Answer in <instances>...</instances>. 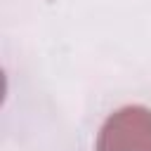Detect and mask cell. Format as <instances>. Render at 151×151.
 Returning <instances> with one entry per match:
<instances>
[{
	"label": "cell",
	"mask_w": 151,
	"mask_h": 151,
	"mask_svg": "<svg viewBox=\"0 0 151 151\" xmlns=\"http://www.w3.org/2000/svg\"><path fill=\"white\" fill-rule=\"evenodd\" d=\"M97 151H151V109L130 104L111 113L97 134Z\"/></svg>",
	"instance_id": "1"
}]
</instances>
